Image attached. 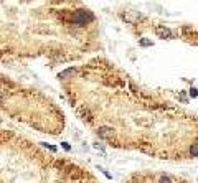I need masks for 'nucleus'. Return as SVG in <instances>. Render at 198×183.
I'll use <instances>...</instances> for the list:
<instances>
[{
    "instance_id": "f257e3e1",
    "label": "nucleus",
    "mask_w": 198,
    "mask_h": 183,
    "mask_svg": "<svg viewBox=\"0 0 198 183\" xmlns=\"http://www.w3.org/2000/svg\"><path fill=\"white\" fill-rule=\"evenodd\" d=\"M79 119L99 139L162 160L198 157V119L152 99L132 83L88 91L68 89Z\"/></svg>"
},
{
    "instance_id": "f03ea898",
    "label": "nucleus",
    "mask_w": 198,
    "mask_h": 183,
    "mask_svg": "<svg viewBox=\"0 0 198 183\" xmlns=\"http://www.w3.org/2000/svg\"><path fill=\"white\" fill-rule=\"evenodd\" d=\"M2 183H98L84 168L2 130Z\"/></svg>"
},
{
    "instance_id": "7ed1b4c3",
    "label": "nucleus",
    "mask_w": 198,
    "mask_h": 183,
    "mask_svg": "<svg viewBox=\"0 0 198 183\" xmlns=\"http://www.w3.org/2000/svg\"><path fill=\"white\" fill-rule=\"evenodd\" d=\"M124 183H190V182L163 172H140L127 176L124 180Z\"/></svg>"
},
{
    "instance_id": "20e7f679",
    "label": "nucleus",
    "mask_w": 198,
    "mask_h": 183,
    "mask_svg": "<svg viewBox=\"0 0 198 183\" xmlns=\"http://www.w3.org/2000/svg\"><path fill=\"white\" fill-rule=\"evenodd\" d=\"M155 35L159 36V38H162V40L173 38V33L170 32L168 28H165V26H155Z\"/></svg>"
},
{
    "instance_id": "39448f33",
    "label": "nucleus",
    "mask_w": 198,
    "mask_h": 183,
    "mask_svg": "<svg viewBox=\"0 0 198 183\" xmlns=\"http://www.w3.org/2000/svg\"><path fill=\"white\" fill-rule=\"evenodd\" d=\"M150 45H152L150 40H140V46H150Z\"/></svg>"
},
{
    "instance_id": "423d86ee",
    "label": "nucleus",
    "mask_w": 198,
    "mask_h": 183,
    "mask_svg": "<svg viewBox=\"0 0 198 183\" xmlns=\"http://www.w3.org/2000/svg\"><path fill=\"white\" fill-rule=\"evenodd\" d=\"M190 94L195 97V96H197V89H191V91H190Z\"/></svg>"
}]
</instances>
